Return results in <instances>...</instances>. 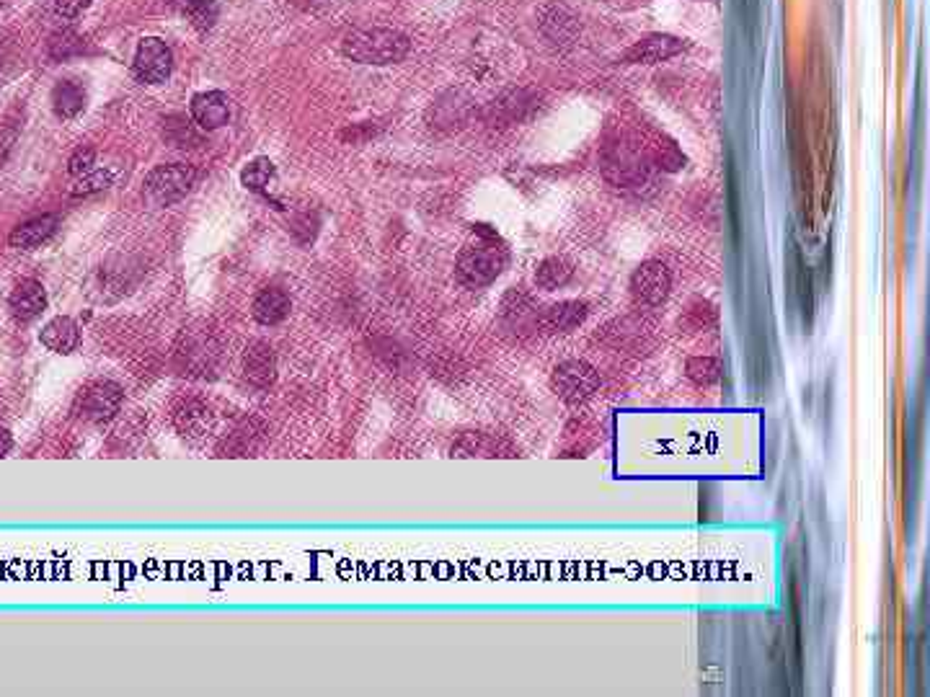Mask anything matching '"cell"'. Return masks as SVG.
<instances>
[{"label":"cell","instance_id":"cell-1","mask_svg":"<svg viewBox=\"0 0 930 697\" xmlns=\"http://www.w3.org/2000/svg\"><path fill=\"white\" fill-rule=\"evenodd\" d=\"M409 50V37L396 29H385V26L357 29L341 42V52L362 65H396L409 55Z\"/></svg>","mask_w":930,"mask_h":697},{"label":"cell","instance_id":"cell-2","mask_svg":"<svg viewBox=\"0 0 930 697\" xmlns=\"http://www.w3.org/2000/svg\"><path fill=\"white\" fill-rule=\"evenodd\" d=\"M194 181H197V171L194 166L186 163H168V166H158L145 176L143 194L153 207H171V204L181 202L186 194L192 192Z\"/></svg>","mask_w":930,"mask_h":697},{"label":"cell","instance_id":"cell-3","mask_svg":"<svg viewBox=\"0 0 930 697\" xmlns=\"http://www.w3.org/2000/svg\"><path fill=\"white\" fill-rule=\"evenodd\" d=\"M507 266V251L496 243L465 248L458 259V277L468 287H484L494 282Z\"/></svg>","mask_w":930,"mask_h":697},{"label":"cell","instance_id":"cell-4","mask_svg":"<svg viewBox=\"0 0 930 697\" xmlns=\"http://www.w3.org/2000/svg\"><path fill=\"white\" fill-rule=\"evenodd\" d=\"M132 70H135V78L140 83H148V86L166 83L171 70H174L171 47L158 37H145L143 42L137 44Z\"/></svg>","mask_w":930,"mask_h":697},{"label":"cell","instance_id":"cell-5","mask_svg":"<svg viewBox=\"0 0 930 697\" xmlns=\"http://www.w3.org/2000/svg\"><path fill=\"white\" fill-rule=\"evenodd\" d=\"M597 385H600V375L584 362H564L553 375V388L569 403L589 398L597 390Z\"/></svg>","mask_w":930,"mask_h":697},{"label":"cell","instance_id":"cell-6","mask_svg":"<svg viewBox=\"0 0 930 697\" xmlns=\"http://www.w3.org/2000/svg\"><path fill=\"white\" fill-rule=\"evenodd\" d=\"M122 395V388L117 383H109V380L93 383L78 398V416L86 421H96V424L114 419V414L122 406Z\"/></svg>","mask_w":930,"mask_h":697},{"label":"cell","instance_id":"cell-7","mask_svg":"<svg viewBox=\"0 0 930 697\" xmlns=\"http://www.w3.org/2000/svg\"><path fill=\"white\" fill-rule=\"evenodd\" d=\"M672 277L662 261H646L631 277V290L636 300L646 305H662L670 295Z\"/></svg>","mask_w":930,"mask_h":697},{"label":"cell","instance_id":"cell-8","mask_svg":"<svg viewBox=\"0 0 930 697\" xmlns=\"http://www.w3.org/2000/svg\"><path fill=\"white\" fill-rule=\"evenodd\" d=\"M688 50V42L672 34H649L641 42H636L626 55L620 57L623 62H636V65H657V62L670 60Z\"/></svg>","mask_w":930,"mask_h":697},{"label":"cell","instance_id":"cell-9","mask_svg":"<svg viewBox=\"0 0 930 697\" xmlns=\"http://www.w3.org/2000/svg\"><path fill=\"white\" fill-rule=\"evenodd\" d=\"M243 372L246 380L256 388H269L277 380V357L267 341H254L243 352Z\"/></svg>","mask_w":930,"mask_h":697},{"label":"cell","instance_id":"cell-10","mask_svg":"<svg viewBox=\"0 0 930 697\" xmlns=\"http://www.w3.org/2000/svg\"><path fill=\"white\" fill-rule=\"evenodd\" d=\"M47 308V292L37 279H21L8 297V310L19 323H31Z\"/></svg>","mask_w":930,"mask_h":697},{"label":"cell","instance_id":"cell-11","mask_svg":"<svg viewBox=\"0 0 930 697\" xmlns=\"http://www.w3.org/2000/svg\"><path fill=\"white\" fill-rule=\"evenodd\" d=\"M192 119L199 130L212 132L225 127L230 119L228 96L223 91H205L197 93L192 99Z\"/></svg>","mask_w":930,"mask_h":697},{"label":"cell","instance_id":"cell-12","mask_svg":"<svg viewBox=\"0 0 930 697\" xmlns=\"http://www.w3.org/2000/svg\"><path fill=\"white\" fill-rule=\"evenodd\" d=\"M42 344L55 354H70L75 352L78 346H81V328L73 318H65V315H57L52 318L47 326L42 328V334H39Z\"/></svg>","mask_w":930,"mask_h":697},{"label":"cell","instance_id":"cell-13","mask_svg":"<svg viewBox=\"0 0 930 697\" xmlns=\"http://www.w3.org/2000/svg\"><path fill=\"white\" fill-rule=\"evenodd\" d=\"M538 24L553 44H571L579 34V21L561 6L543 8L538 13Z\"/></svg>","mask_w":930,"mask_h":697},{"label":"cell","instance_id":"cell-14","mask_svg":"<svg viewBox=\"0 0 930 697\" xmlns=\"http://www.w3.org/2000/svg\"><path fill=\"white\" fill-rule=\"evenodd\" d=\"M251 315L261 326H277V323H282L290 315V297L279 287H267V290H261L254 297Z\"/></svg>","mask_w":930,"mask_h":697},{"label":"cell","instance_id":"cell-15","mask_svg":"<svg viewBox=\"0 0 930 697\" xmlns=\"http://www.w3.org/2000/svg\"><path fill=\"white\" fill-rule=\"evenodd\" d=\"M55 230H57L55 215L34 217V220H29V223L19 225V228L13 230L8 243H11L13 248H24V251H29V248H37V246H42V243L50 241L52 235H55Z\"/></svg>","mask_w":930,"mask_h":697},{"label":"cell","instance_id":"cell-16","mask_svg":"<svg viewBox=\"0 0 930 697\" xmlns=\"http://www.w3.org/2000/svg\"><path fill=\"white\" fill-rule=\"evenodd\" d=\"M618 168V176H613L610 181L615 184H633V181L644 179V161H641L639 150L628 148V145H618L613 150V155H608V161H605V173Z\"/></svg>","mask_w":930,"mask_h":697},{"label":"cell","instance_id":"cell-17","mask_svg":"<svg viewBox=\"0 0 930 697\" xmlns=\"http://www.w3.org/2000/svg\"><path fill=\"white\" fill-rule=\"evenodd\" d=\"M52 109L60 119H73L86 109V88L75 81H60L52 88Z\"/></svg>","mask_w":930,"mask_h":697},{"label":"cell","instance_id":"cell-18","mask_svg":"<svg viewBox=\"0 0 930 697\" xmlns=\"http://www.w3.org/2000/svg\"><path fill=\"white\" fill-rule=\"evenodd\" d=\"M584 315H587V305L584 303H561L553 305V308H546V313L540 315V326L546 328V331H571L574 326L584 321Z\"/></svg>","mask_w":930,"mask_h":697},{"label":"cell","instance_id":"cell-19","mask_svg":"<svg viewBox=\"0 0 930 697\" xmlns=\"http://www.w3.org/2000/svg\"><path fill=\"white\" fill-rule=\"evenodd\" d=\"M163 137H166L174 148H197L202 142V135L197 132V124L192 119H186L184 114H174L163 122Z\"/></svg>","mask_w":930,"mask_h":697},{"label":"cell","instance_id":"cell-20","mask_svg":"<svg viewBox=\"0 0 930 697\" xmlns=\"http://www.w3.org/2000/svg\"><path fill=\"white\" fill-rule=\"evenodd\" d=\"M574 269H571L569 261L564 259H546L543 264L538 266V272H535V284L543 287V290H558V287H564L566 282L571 279Z\"/></svg>","mask_w":930,"mask_h":697},{"label":"cell","instance_id":"cell-21","mask_svg":"<svg viewBox=\"0 0 930 697\" xmlns=\"http://www.w3.org/2000/svg\"><path fill=\"white\" fill-rule=\"evenodd\" d=\"M272 179H274V166H272V161H269V158H256V161L248 163V166L243 168V173H241L243 186H246V189H251V192H256V194L267 192L269 184H272Z\"/></svg>","mask_w":930,"mask_h":697},{"label":"cell","instance_id":"cell-22","mask_svg":"<svg viewBox=\"0 0 930 697\" xmlns=\"http://www.w3.org/2000/svg\"><path fill=\"white\" fill-rule=\"evenodd\" d=\"M176 426H179V432L184 437L194 432H205L207 426H210V408H205L202 403H186L176 414Z\"/></svg>","mask_w":930,"mask_h":697},{"label":"cell","instance_id":"cell-23","mask_svg":"<svg viewBox=\"0 0 930 697\" xmlns=\"http://www.w3.org/2000/svg\"><path fill=\"white\" fill-rule=\"evenodd\" d=\"M112 181H114V173L109 171V168H101V171H88V173H83L81 179L75 181L73 186H70L68 194L70 197H91V194L109 189Z\"/></svg>","mask_w":930,"mask_h":697},{"label":"cell","instance_id":"cell-24","mask_svg":"<svg viewBox=\"0 0 930 697\" xmlns=\"http://www.w3.org/2000/svg\"><path fill=\"white\" fill-rule=\"evenodd\" d=\"M181 8L199 31L210 29L217 19V0H181Z\"/></svg>","mask_w":930,"mask_h":697},{"label":"cell","instance_id":"cell-25","mask_svg":"<svg viewBox=\"0 0 930 697\" xmlns=\"http://www.w3.org/2000/svg\"><path fill=\"white\" fill-rule=\"evenodd\" d=\"M83 47H86V44H83V39L78 37V34H73V31H60V34H55V37L50 39V57H55V60H68V57L73 55H81Z\"/></svg>","mask_w":930,"mask_h":697},{"label":"cell","instance_id":"cell-26","mask_svg":"<svg viewBox=\"0 0 930 697\" xmlns=\"http://www.w3.org/2000/svg\"><path fill=\"white\" fill-rule=\"evenodd\" d=\"M688 375L693 383L698 385H713L721 377V364L711 357L703 359H690L688 362Z\"/></svg>","mask_w":930,"mask_h":697},{"label":"cell","instance_id":"cell-27","mask_svg":"<svg viewBox=\"0 0 930 697\" xmlns=\"http://www.w3.org/2000/svg\"><path fill=\"white\" fill-rule=\"evenodd\" d=\"M16 137H19V119H0V166H3L8 155H11L13 145H16Z\"/></svg>","mask_w":930,"mask_h":697},{"label":"cell","instance_id":"cell-28","mask_svg":"<svg viewBox=\"0 0 930 697\" xmlns=\"http://www.w3.org/2000/svg\"><path fill=\"white\" fill-rule=\"evenodd\" d=\"M93 163H96V150L83 145V148H78L73 155H70V161H68L70 176H83V173L91 171Z\"/></svg>","mask_w":930,"mask_h":697},{"label":"cell","instance_id":"cell-29","mask_svg":"<svg viewBox=\"0 0 930 697\" xmlns=\"http://www.w3.org/2000/svg\"><path fill=\"white\" fill-rule=\"evenodd\" d=\"M93 0H55V11L62 19H78Z\"/></svg>","mask_w":930,"mask_h":697},{"label":"cell","instance_id":"cell-30","mask_svg":"<svg viewBox=\"0 0 930 697\" xmlns=\"http://www.w3.org/2000/svg\"><path fill=\"white\" fill-rule=\"evenodd\" d=\"M11 447H13L11 432H8L6 426H0V457L8 455V452H11Z\"/></svg>","mask_w":930,"mask_h":697}]
</instances>
